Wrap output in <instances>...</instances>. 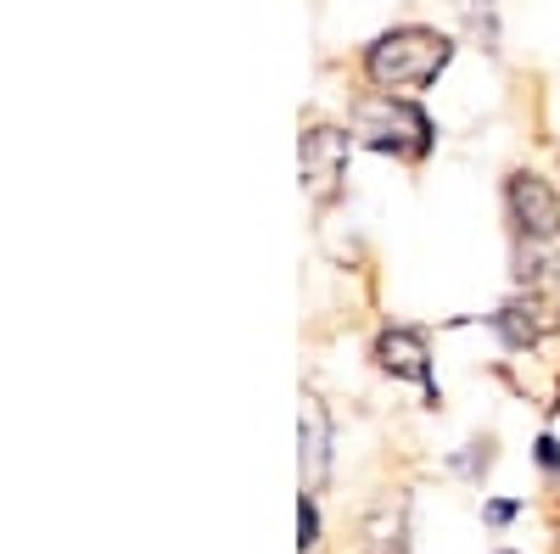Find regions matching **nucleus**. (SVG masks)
Returning a JSON list of instances; mask_svg holds the SVG:
<instances>
[{
  "instance_id": "f257e3e1",
  "label": "nucleus",
  "mask_w": 560,
  "mask_h": 554,
  "mask_svg": "<svg viewBox=\"0 0 560 554\" xmlns=\"http://www.w3.org/2000/svg\"><path fill=\"white\" fill-rule=\"evenodd\" d=\"M454 51L459 45L443 28L398 23V28H387L364 45V79L376 90H387V96H415V90H432L448 73Z\"/></svg>"
},
{
  "instance_id": "f03ea898",
  "label": "nucleus",
  "mask_w": 560,
  "mask_h": 554,
  "mask_svg": "<svg viewBox=\"0 0 560 554\" xmlns=\"http://www.w3.org/2000/svg\"><path fill=\"white\" fill-rule=\"evenodd\" d=\"M353 134H359V146L382 152V157H398V163H427L438 152L432 113L420 107L415 96H387V90H376V96L359 102Z\"/></svg>"
},
{
  "instance_id": "7ed1b4c3",
  "label": "nucleus",
  "mask_w": 560,
  "mask_h": 554,
  "mask_svg": "<svg viewBox=\"0 0 560 554\" xmlns=\"http://www.w3.org/2000/svg\"><path fill=\"white\" fill-rule=\"evenodd\" d=\"M504 224L516 247H555L560 241V185L538 168H510L504 174Z\"/></svg>"
},
{
  "instance_id": "20e7f679",
  "label": "nucleus",
  "mask_w": 560,
  "mask_h": 554,
  "mask_svg": "<svg viewBox=\"0 0 560 554\" xmlns=\"http://www.w3.org/2000/svg\"><path fill=\"white\" fill-rule=\"evenodd\" d=\"M370 358H376L382 376L393 381H415L420 392H427V409L443 403V387L432 376V347H427V331H415V326H387L376 337V347H370Z\"/></svg>"
},
{
  "instance_id": "39448f33",
  "label": "nucleus",
  "mask_w": 560,
  "mask_h": 554,
  "mask_svg": "<svg viewBox=\"0 0 560 554\" xmlns=\"http://www.w3.org/2000/svg\"><path fill=\"white\" fill-rule=\"evenodd\" d=\"M298 163H303V191L308 202H331L342 191V174H348V134L342 129H308L303 146H298Z\"/></svg>"
},
{
  "instance_id": "423d86ee",
  "label": "nucleus",
  "mask_w": 560,
  "mask_h": 554,
  "mask_svg": "<svg viewBox=\"0 0 560 554\" xmlns=\"http://www.w3.org/2000/svg\"><path fill=\"white\" fill-rule=\"evenodd\" d=\"M549 308H544V297L538 292H516V297H504L493 314H488V331L499 337V347L504 353H533L544 337H549Z\"/></svg>"
},
{
  "instance_id": "0eeeda50",
  "label": "nucleus",
  "mask_w": 560,
  "mask_h": 554,
  "mask_svg": "<svg viewBox=\"0 0 560 554\" xmlns=\"http://www.w3.org/2000/svg\"><path fill=\"white\" fill-rule=\"evenodd\" d=\"M364 554H409V521H404V498L382 504L376 516L364 521Z\"/></svg>"
},
{
  "instance_id": "6e6552de",
  "label": "nucleus",
  "mask_w": 560,
  "mask_h": 554,
  "mask_svg": "<svg viewBox=\"0 0 560 554\" xmlns=\"http://www.w3.org/2000/svg\"><path fill=\"white\" fill-rule=\"evenodd\" d=\"M459 17H465V34L477 39V51L499 57V0H459Z\"/></svg>"
},
{
  "instance_id": "1a4fd4ad",
  "label": "nucleus",
  "mask_w": 560,
  "mask_h": 554,
  "mask_svg": "<svg viewBox=\"0 0 560 554\" xmlns=\"http://www.w3.org/2000/svg\"><path fill=\"white\" fill-rule=\"evenodd\" d=\"M493 459H499V443H493V437H471L459 453H448V471L465 476V482H482V476L493 471Z\"/></svg>"
},
{
  "instance_id": "9d476101",
  "label": "nucleus",
  "mask_w": 560,
  "mask_h": 554,
  "mask_svg": "<svg viewBox=\"0 0 560 554\" xmlns=\"http://www.w3.org/2000/svg\"><path fill=\"white\" fill-rule=\"evenodd\" d=\"M325 414H308L303 421V459H308V482H319L325 476Z\"/></svg>"
},
{
  "instance_id": "9b49d317",
  "label": "nucleus",
  "mask_w": 560,
  "mask_h": 554,
  "mask_svg": "<svg viewBox=\"0 0 560 554\" xmlns=\"http://www.w3.org/2000/svg\"><path fill=\"white\" fill-rule=\"evenodd\" d=\"M533 465H538L549 482L560 476V437H555V432H538V437H533Z\"/></svg>"
},
{
  "instance_id": "f8f14e48",
  "label": "nucleus",
  "mask_w": 560,
  "mask_h": 554,
  "mask_svg": "<svg viewBox=\"0 0 560 554\" xmlns=\"http://www.w3.org/2000/svg\"><path fill=\"white\" fill-rule=\"evenodd\" d=\"M522 510H527L522 498H488V504H482V521H488L493 532H504L510 521H522Z\"/></svg>"
},
{
  "instance_id": "ddd939ff",
  "label": "nucleus",
  "mask_w": 560,
  "mask_h": 554,
  "mask_svg": "<svg viewBox=\"0 0 560 554\" xmlns=\"http://www.w3.org/2000/svg\"><path fill=\"white\" fill-rule=\"evenodd\" d=\"M298 532H303V538H298L303 549H314V543H319V510H314V498H303V504H298Z\"/></svg>"
},
{
  "instance_id": "4468645a",
  "label": "nucleus",
  "mask_w": 560,
  "mask_h": 554,
  "mask_svg": "<svg viewBox=\"0 0 560 554\" xmlns=\"http://www.w3.org/2000/svg\"><path fill=\"white\" fill-rule=\"evenodd\" d=\"M499 554H522V549H499Z\"/></svg>"
},
{
  "instance_id": "2eb2a0df",
  "label": "nucleus",
  "mask_w": 560,
  "mask_h": 554,
  "mask_svg": "<svg viewBox=\"0 0 560 554\" xmlns=\"http://www.w3.org/2000/svg\"><path fill=\"white\" fill-rule=\"evenodd\" d=\"M555 331H560V308H555Z\"/></svg>"
},
{
  "instance_id": "dca6fc26",
  "label": "nucleus",
  "mask_w": 560,
  "mask_h": 554,
  "mask_svg": "<svg viewBox=\"0 0 560 554\" xmlns=\"http://www.w3.org/2000/svg\"><path fill=\"white\" fill-rule=\"evenodd\" d=\"M555 157H560V146H555Z\"/></svg>"
}]
</instances>
